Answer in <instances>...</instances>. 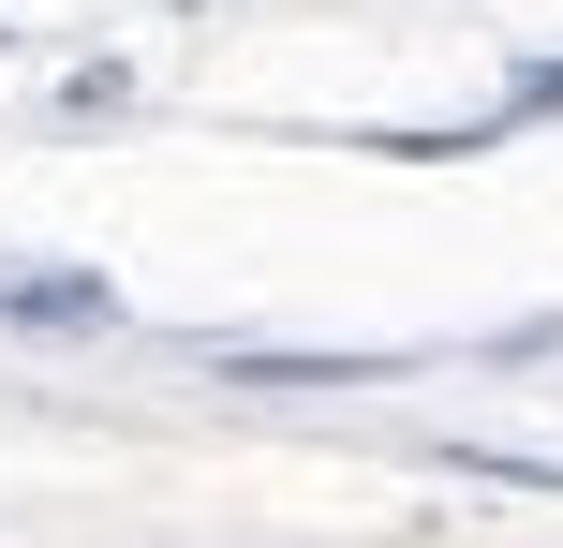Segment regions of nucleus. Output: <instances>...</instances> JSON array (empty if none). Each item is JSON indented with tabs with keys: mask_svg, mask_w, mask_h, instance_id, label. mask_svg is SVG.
I'll return each instance as SVG.
<instances>
[{
	"mask_svg": "<svg viewBox=\"0 0 563 548\" xmlns=\"http://www.w3.org/2000/svg\"><path fill=\"white\" fill-rule=\"evenodd\" d=\"M0 45H15V30H0Z\"/></svg>",
	"mask_w": 563,
	"mask_h": 548,
	"instance_id": "4",
	"label": "nucleus"
},
{
	"mask_svg": "<svg viewBox=\"0 0 563 548\" xmlns=\"http://www.w3.org/2000/svg\"><path fill=\"white\" fill-rule=\"evenodd\" d=\"M505 119H563V59H519V89H505Z\"/></svg>",
	"mask_w": 563,
	"mask_h": 548,
	"instance_id": "3",
	"label": "nucleus"
},
{
	"mask_svg": "<svg viewBox=\"0 0 563 548\" xmlns=\"http://www.w3.org/2000/svg\"><path fill=\"white\" fill-rule=\"evenodd\" d=\"M0 326H30V342H104L119 282L104 267H0Z\"/></svg>",
	"mask_w": 563,
	"mask_h": 548,
	"instance_id": "1",
	"label": "nucleus"
},
{
	"mask_svg": "<svg viewBox=\"0 0 563 548\" xmlns=\"http://www.w3.org/2000/svg\"><path fill=\"white\" fill-rule=\"evenodd\" d=\"M386 356H253V342H223V385H371Z\"/></svg>",
	"mask_w": 563,
	"mask_h": 548,
	"instance_id": "2",
	"label": "nucleus"
}]
</instances>
